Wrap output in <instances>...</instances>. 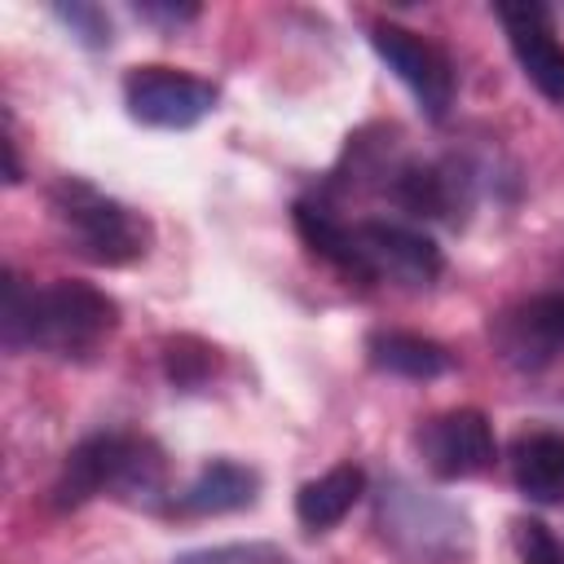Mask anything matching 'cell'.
Instances as JSON below:
<instances>
[{"label":"cell","mask_w":564,"mask_h":564,"mask_svg":"<svg viewBox=\"0 0 564 564\" xmlns=\"http://www.w3.org/2000/svg\"><path fill=\"white\" fill-rule=\"evenodd\" d=\"M511 546L520 564H564V542L538 516H520L511 524Z\"/></svg>","instance_id":"18"},{"label":"cell","mask_w":564,"mask_h":564,"mask_svg":"<svg viewBox=\"0 0 564 564\" xmlns=\"http://www.w3.org/2000/svg\"><path fill=\"white\" fill-rule=\"evenodd\" d=\"M361 494H366V471L357 463H335L330 471H322L295 489V520L308 533H326L361 502Z\"/></svg>","instance_id":"14"},{"label":"cell","mask_w":564,"mask_h":564,"mask_svg":"<svg viewBox=\"0 0 564 564\" xmlns=\"http://www.w3.org/2000/svg\"><path fill=\"white\" fill-rule=\"evenodd\" d=\"M119 326V304L93 282L57 278L31 286L13 269H4V300H0V339L9 352H53L84 361L93 357Z\"/></svg>","instance_id":"2"},{"label":"cell","mask_w":564,"mask_h":564,"mask_svg":"<svg viewBox=\"0 0 564 564\" xmlns=\"http://www.w3.org/2000/svg\"><path fill=\"white\" fill-rule=\"evenodd\" d=\"M511 476L529 498L564 494V432H524L511 445Z\"/></svg>","instance_id":"15"},{"label":"cell","mask_w":564,"mask_h":564,"mask_svg":"<svg viewBox=\"0 0 564 564\" xmlns=\"http://www.w3.org/2000/svg\"><path fill=\"white\" fill-rule=\"evenodd\" d=\"M53 18H57L84 48H106V44H110V18H106L101 4H88V0L53 4Z\"/></svg>","instance_id":"19"},{"label":"cell","mask_w":564,"mask_h":564,"mask_svg":"<svg viewBox=\"0 0 564 564\" xmlns=\"http://www.w3.org/2000/svg\"><path fill=\"white\" fill-rule=\"evenodd\" d=\"M375 533L401 564H463L476 551L471 516L405 476L375 489Z\"/></svg>","instance_id":"4"},{"label":"cell","mask_w":564,"mask_h":564,"mask_svg":"<svg viewBox=\"0 0 564 564\" xmlns=\"http://www.w3.org/2000/svg\"><path fill=\"white\" fill-rule=\"evenodd\" d=\"M260 498V471L238 458H207L198 476L172 494L176 516H229Z\"/></svg>","instance_id":"12"},{"label":"cell","mask_w":564,"mask_h":564,"mask_svg":"<svg viewBox=\"0 0 564 564\" xmlns=\"http://www.w3.org/2000/svg\"><path fill=\"white\" fill-rule=\"evenodd\" d=\"M414 449L423 458V467L436 480H467L494 467L498 458V441H494V423L485 419V410L476 405H454L441 410L432 419L419 423L414 432Z\"/></svg>","instance_id":"9"},{"label":"cell","mask_w":564,"mask_h":564,"mask_svg":"<svg viewBox=\"0 0 564 564\" xmlns=\"http://www.w3.org/2000/svg\"><path fill=\"white\" fill-rule=\"evenodd\" d=\"M163 366H167V379L176 388H198L216 370V348L203 344V339H194V335H176L163 348Z\"/></svg>","instance_id":"16"},{"label":"cell","mask_w":564,"mask_h":564,"mask_svg":"<svg viewBox=\"0 0 564 564\" xmlns=\"http://www.w3.org/2000/svg\"><path fill=\"white\" fill-rule=\"evenodd\" d=\"M48 207H53V220H57L66 247L75 256H84L88 264L123 269V264L145 260V251H150V220L84 176L53 181Z\"/></svg>","instance_id":"5"},{"label":"cell","mask_w":564,"mask_h":564,"mask_svg":"<svg viewBox=\"0 0 564 564\" xmlns=\"http://www.w3.org/2000/svg\"><path fill=\"white\" fill-rule=\"evenodd\" d=\"M366 357L379 375H397V379H414V383H427V379H441L454 370L449 348L419 330H370Z\"/></svg>","instance_id":"13"},{"label":"cell","mask_w":564,"mask_h":564,"mask_svg":"<svg viewBox=\"0 0 564 564\" xmlns=\"http://www.w3.org/2000/svg\"><path fill=\"white\" fill-rule=\"evenodd\" d=\"M137 13L150 18V22H163V26H181V22H194L198 18V4H159V0H145V4H137Z\"/></svg>","instance_id":"20"},{"label":"cell","mask_w":564,"mask_h":564,"mask_svg":"<svg viewBox=\"0 0 564 564\" xmlns=\"http://www.w3.org/2000/svg\"><path fill=\"white\" fill-rule=\"evenodd\" d=\"M370 48L405 84V93L419 101L423 119L441 123L449 115L454 93H458V75H454L449 53L436 40H427L414 26H401V22L379 18V22H370Z\"/></svg>","instance_id":"7"},{"label":"cell","mask_w":564,"mask_h":564,"mask_svg":"<svg viewBox=\"0 0 564 564\" xmlns=\"http://www.w3.org/2000/svg\"><path fill=\"white\" fill-rule=\"evenodd\" d=\"M489 339L516 370H546L564 352V291H538L489 322Z\"/></svg>","instance_id":"10"},{"label":"cell","mask_w":564,"mask_h":564,"mask_svg":"<svg viewBox=\"0 0 564 564\" xmlns=\"http://www.w3.org/2000/svg\"><path fill=\"white\" fill-rule=\"evenodd\" d=\"M494 18L502 22V35L524 79L551 106H564V40L555 31V13L538 0H520V4H494Z\"/></svg>","instance_id":"11"},{"label":"cell","mask_w":564,"mask_h":564,"mask_svg":"<svg viewBox=\"0 0 564 564\" xmlns=\"http://www.w3.org/2000/svg\"><path fill=\"white\" fill-rule=\"evenodd\" d=\"M375 189L405 212L410 220H445L458 225L471 207L476 181L471 167L458 159H410V154H392L375 181Z\"/></svg>","instance_id":"6"},{"label":"cell","mask_w":564,"mask_h":564,"mask_svg":"<svg viewBox=\"0 0 564 564\" xmlns=\"http://www.w3.org/2000/svg\"><path fill=\"white\" fill-rule=\"evenodd\" d=\"M220 93L212 79L176 70V66H132L123 75V106L137 123L159 128V132H185L198 128L216 110Z\"/></svg>","instance_id":"8"},{"label":"cell","mask_w":564,"mask_h":564,"mask_svg":"<svg viewBox=\"0 0 564 564\" xmlns=\"http://www.w3.org/2000/svg\"><path fill=\"white\" fill-rule=\"evenodd\" d=\"M119 498L128 507H145L159 511L163 502H172L167 494V458L159 449V441L141 436V432H93L84 436L57 480H53V507L70 511L84 507L93 498Z\"/></svg>","instance_id":"3"},{"label":"cell","mask_w":564,"mask_h":564,"mask_svg":"<svg viewBox=\"0 0 564 564\" xmlns=\"http://www.w3.org/2000/svg\"><path fill=\"white\" fill-rule=\"evenodd\" d=\"M172 564H295V560L273 542H220V546H194Z\"/></svg>","instance_id":"17"},{"label":"cell","mask_w":564,"mask_h":564,"mask_svg":"<svg viewBox=\"0 0 564 564\" xmlns=\"http://www.w3.org/2000/svg\"><path fill=\"white\" fill-rule=\"evenodd\" d=\"M300 242L339 269L352 282H401V286H432L445 269V256L432 234L405 220H344L339 207L322 194L300 198L291 207Z\"/></svg>","instance_id":"1"}]
</instances>
